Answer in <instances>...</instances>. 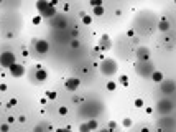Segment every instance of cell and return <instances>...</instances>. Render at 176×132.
<instances>
[{
  "mask_svg": "<svg viewBox=\"0 0 176 132\" xmlns=\"http://www.w3.org/2000/svg\"><path fill=\"white\" fill-rule=\"evenodd\" d=\"M68 112H69V109H68L66 106H59L58 107V114H61V116H66Z\"/></svg>",
  "mask_w": 176,
  "mask_h": 132,
  "instance_id": "obj_21",
  "label": "cell"
},
{
  "mask_svg": "<svg viewBox=\"0 0 176 132\" xmlns=\"http://www.w3.org/2000/svg\"><path fill=\"white\" fill-rule=\"evenodd\" d=\"M79 84H81V79H78V78H68V79L64 81L66 89H68V91H71V92L78 91Z\"/></svg>",
  "mask_w": 176,
  "mask_h": 132,
  "instance_id": "obj_11",
  "label": "cell"
},
{
  "mask_svg": "<svg viewBox=\"0 0 176 132\" xmlns=\"http://www.w3.org/2000/svg\"><path fill=\"white\" fill-rule=\"evenodd\" d=\"M99 68H100V73L105 74V76H114V74L117 73V69H118L117 61H115V59H112V58L102 59V63H100Z\"/></svg>",
  "mask_w": 176,
  "mask_h": 132,
  "instance_id": "obj_3",
  "label": "cell"
},
{
  "mask_svg": "<svg viewBox=\"0 0 176 132\" xmlns=\"http://www.w3.org/2000/svg\"><path fill=\"white\" fill-rule=\"evenodd\" d=\"M110 46H112V41H110V38H109V35H102V36H100V41H99L97 50L107 51V50H110Z\"/></svg>",
  "mask_w": 176,
  "mask_h": 132,
  "instance_id": "obj_12",
  "label": "cell"
},
{
  "mask_svg": "<svg viewBox=\"0 0 176 132\" xmlns=\"http://www.w3.org/2000/svg\"><path fill=\"white\" fill-rule=\"evenodd\" d=\"M157 109L160 114H165V116H166V114H170V112L173 111V102H171V101H166V99H165V101H160L157 106Z\"/></svg>",
  "mask_w": 176,
  "mask_h": 132,
  "instance_id": "obj_9",
  "label": "cell"
},
{
  "mask_svg": "<svg viewBox=\"0 0 176 132\" xmlns=\"http://www.w3.org/2000/svg\"><path fill=\"white\" fill-rule=\"evenodd\" d=\"M46 78H48V73L41 68V66H36L35 68V73H33V79H35V83H43V81H46Z\"/></svg>",
  "mask_w": 176,
  "mask_h": 132,
  "instance_id": "obj_10",
  "label": "cell"
},
{
  "mask_svg": "<svg viewBox=\"0 0 176 132\" xmlns=\"http://www.w3.org/2000/svg\"><path fill=\"white\" fill-rule=\"evenodd\" d=\"M115 88H117V83H115V81H109V83H107V89H109V91H115Z\"/></svg>",
  "mask_w": 176,
  "mask_h": 132,
  "instance_id": "obj_20",
  "label": "cell"
},
{
  "mask_svg": "<svg viewBox=\"0 0 176 132\" xmlns=\"http://www.w3.org/2000/svg\"><path fill=\"white\" fill-rule=\"evenodd\" d=\"M0 131L7 132V131H8V124H2V125H0Z\"/></svg>",
  "mask_w": 176,
  "mask_h": 132,
  "instance_id": "obj_30",
  "label": "cell"
},
{
  "mask_svg": "<svg viewBox=\"0 0 176 132\" xmlns=\"http://www.w3.org/2000/svg\"><path fill=\"white\" fill-rule=\"evenodd\" d=\"M13 63H17V58H15V55H13L12 51L0 53V66H2V68H7V69H8Z\"/></svg>",
  "mask_w": 176,
  "mask_h": 132,
  "instance_id": "obj_4",
  "label": "cell"
},
{
  "mask_svg": "<svg viewBox=\"0 0 176 132\" xmlns=\"http://www.w3.org/2000/svg\"><path fill=\"white\" fill-rule=\"evenodd\" d=\"M115 127H117V125H115V122H109V129H110V131H114Z\"/></svg>",
  "mask_w": 176,
  "mask_h": 132,
  "instance_id": "obj_32",
  "label": "cell"
},
{
  "mask_svg": "<svg viewBox=\"0 0 176 132\" xmlns=\"http://www.w3.org/2000/svg\"><path fill=\"white\" fill-rule=\"evenodd\" d=\"M46 96H48V99H56V92L54 91H48L46 92Z\"/></svg>",
  "mask_w": 176,
  "mask_h": 132,
  "instance_id": "obj_25",
  "label": "cell"
},
{
  "mask_svg": "<svg viewBox=\"0 0 176 132\" xmlns=\"http://www.w3.org/2000/svg\"><path fill=\"white\" fill-rule=\"evenodd\" d=\"M18 121H20V122H25V121H26V117H25V116H20V117H18Z\"/></svg>",
  "mask_w": 176,
  "mask_h": 132,
  "instance_id": "obj_33",
  "label": "cell"
},
{
  "mask_svg": "<svg viewBox=\"0 0 176 132\" xmlns=\"http://www.w3.org/2000/svg\"><path fill=\"white\" fill-rule=\"evenodd\" d=\"M175 2H176V0H175Z\"/></svg>",
  "mask_w": 176,
  "mask_h": 132,
  "instance_id": "obj_36",
  "label": "cell"
},
{
  "mask_svg": "<svg viewBox=\"0 0 176 132\" xmlns=\"http://www.w3.org/2000/svg\"><path fill=\"white\" fill-rule=\"evenodd\" d=\"M137 59H142V61L150 59V50H148L147 46H138L137 48Z\"/></svg>",
  "mask_w": 176,
  "mask_h": 132,
  "instance_id": "obj_13",
  "label": "cell"
},
{
  "mask_svg": "<svg viewBox=\"0 0 176 132\" xmlns=\"http://www.w3.org/2000/svg\"><path fill=\"white\" fill-rule=\"evenodd\" d=\"M153 71H155V68H153L150 59H147V61L137 59V63H135V73H137L138 76H142V78H150Z\"/></svg>",
  "mask_w": 176,
  "mask_h": 132,
  "instance_id": "obj_2",
  "label": "cell"
},
{
  "mask_svg": "<svg viewBox=\"0 0 176 132\" xmlns=\"http://www.w3.org/2000/svg\"><path fill=\"white\" fill-rule=\"evenodd\" d=\"M50 50V45H48V41L46 40H35V51L38 53V55H46Z\"/></svg>",
  "mask_w": 176,
  "mask_h": 132,
  "instance_id": "obj_8",
  "label": "cell"
},
{
  "mask_svg": "<svg viewBox=\"0 0 176 132\" xmlns=\"http://www.w3.org/2000/svg\"><path fill=\"white\" fill-rule=\"evenodd\" d=\"M158 30H160V32H168V30H170V22H168V18H161L158 22Z\"/></svg>",
  "mask_w": 176,
  "mask_h": 132,
  "instance_id": "obj_15",
  "label": "cell"
},
{
  "mask_svg": "<svg viewBox=\"0 0 176 132\" xmlns=\"http://www.w3.org/2000/svg\"><path fill=\"white\" fill-rule=\"evenodd\" d=\"M87 125H89V129H97L99 127V124H97V121H96V119H89V122H87Z\"/></svg>",
  "mask_w": 176,
  "mask_h": 132,
  "instance_id": "obj_19",
  "label": "cell"
},
{
  "mask_svg": "<svg viewBox=\"0 0 176 132\" xmlns=\"http://www.w3.org/2000/svg\"><path fill=\"white\" fill-rule=\"evenodd\" d=\"M8 71L12 74V78H21V76L25 74V66L20 65V63H13V65L8 68Z\"/></svg>",
  "mask_w": 176,
  "mask_h": 132,
  "instance_id": "obj_7",
  "label": "cell"
},
{
  "mask_svg": "<svg viewBox=\"0 0 176 132\" xmlns=\"http://www.w3.org/2000/svg\"><path fill=\"white\" fill-rule=\"evenodd\" d=\"M153 112V107H147V114H151Z\"/></svg>",
  "mask_w": 176,
  "mask_h": 132,
  "instance_id": "obj_34",
  "label": "cell"
},
{
  "mask_svg": "<svg viewBox=\"0 0 176 132\" xmlns=\"http://www.w3.org/2000/svg\"><path fill=\"white\" fill-rule=\"evenodd\" d=\"M150 79L153 81V83H158V84H160V83L165 79V76H163V73H161V71H157V69H155V71L151 73Z\"/></svg>",
  "mask_w": 176,
  "mask_h": 132,
  "instance_id": "obj_14",
  "label": "cell"
},
{
  "mask_svg": "<svg viewBox=\"0 0 176 132\" xmlns=\"http://www.w3.org/2000/svg\"><path fill=\"white\" fill-rule=\"evenodd\" d=\"M81 17H82V23H84V25H91V23H92V18L89 17V15H86V13H81Z\"/></svg>",
  "mask_w": 176,
  "mask_h": 132,
  "instance_id": "obj_17",
  "label": "cell"
},
{
  "mask_svg": "<svg viewBox=\"0 0 176 132\" xmlns=\"http://www.w3.org/2000/svg\"><path fill=\"white\" fill-rule=\"evenodd\" d=\"M92 13H94L96 17H102V15H104V7H102V5L92 7Z\"/></svg>",
  "mask_w": 176,
  "mask_h": 132,
  "instance_id": "obj_16",
  "label": "cell"
},
{
  "mask_svg": "<svg viewBox=\"0 0 176 132\" xmlns=\"http://www.w3.org/2000/svg\"><path fill=\"white\" fill-rule=\"evenodd\" d=\"M15 104H17V99H10L8 104H7V107H12V106H15Z\"/></svg>",
  "mask_w": 176,
  "mask_h": 132,
  "instance_id": "obj_27",
  "label": "cell"
},
{
  "mask_svg": "<svg viewBox=\"0 0 176 132\" xmlns=\"http://www.w3.org/2000/svg\"><path fill=\"white\" fill-rule=\"evenodd\" d=\"M2 2H3V0H0V3H2Z\"/></svg>",
  "mask_w": 176,
  "mask_h": 132,
  "instance_id": "obj_35",
  "label": "cell"
},
{
  "mask_svg": "<svg viewBox=\"0 0 176 132\" xmlns=\"http://www.w3.org/2000/svg\"><path fill=\"white\" fill-rule=\"evenodd\" d=\"M71 46H72V48H78L79 41H78V40H71Z\"/></svg>",
  "mask_w": 176,
  "mask_h": 132,
  "instance_id": "obj_28",
  "label": "cell"
},
{
  "mask_svg": "<svg viewBox=\"0 0 176 132\" xmlns=\"http://www.w3.org/2000/svg\"><path fill=\"white\" fill-rule=\"evenodd\" d=\"M79 131L87 132V131H91V129H89V125H87V124H81V125H79Z\"/></svg>",
  "mask_w": 176,
  "mask_h": 132,
  "instance_id": "obj_24",
  "label": "cell"
},
{
  "mask_svg": "<svg viewBox=\"0 0 176 132\" xmlns=\"http://www.w3.org/2000/svg\"><path fill=\"white\" fill-rule=\"evenodd\" d=\"M143 104H145V102H143V99H142V98L135 99V106H137V107H143Z\"/></svg>",
  "mask_w": 176,
  "mask_h": 132,
  "instance_id": "obj_23",
  "label": "cell"
},
{
  "mask_svg": "<svg viewBox=\"0 0 176 132\" xmlns=\"http://www.w3.org/2000/svg\"><path fill=\"white\" fill-rule=\"evenodd\" d=\"M0 91H7V84L5 83H0Z\"/></svg>",
  "mask_w": 176,
  "mask_h": 132,
  "instance_id": "obj_31",
  "label": "cell"
},
{
  "mask_svg": "<svg viewBox=\"0 0 176 132\" xmlns=\"http://www.w3.org/2000/svg\"><path fill=\"white\" fill-rule=\"evenodd\" d=\"M36 10H38V13L43 17V18H53L56 13H58V10H56V7L53 5L50 0H38L36 2Z\"/></svg>",
  "mask_w": 176,
  "mask_h": 132,
  "instance_id": "obj_1",
  "label": "cell"
},
{
  "mask_svg": "<svg viewBox=\"0 0 176 132\" xmlns=\"http://www.w3.org/2000/svg\"><path fill=\"white\" fill-rule=\"evenodd\" d=\"M91 5H92V7H97V5H102V0H91Z\"/></svg>",
  "mask_w": 176,
  "mask_h": 132,
  "instance_id": "obj_26",
  "label": "cell"
},
{
  "mask_svg": "<svg viewBox=\"0 0 176 132\" xmlns=\"http://www.w3.org/2000/svg\"><path fill=\"white\" fill-rule=\"evenodd\" d=\"M118 83L122 86H128V76H127V74H122V76L118 78Z\"/></svg>",
  "mask_w": 176,
  "mask_h": 132,
  "instance_id": "obj_18",
  "label": "cell"
},
{
  "mask_svg": "<svg viewBox=\"0 0 176 132\" xmlns=\"http://www.w3.org/2000/svg\"><path fill=\"white\" fill-rule=\"evenodd\" d=\"M50 23H51V26H54V28H66L68 26V20L63 17V15H54L53 18H50Z\"/></svg>",
  "mask_w": 176,
  "mask_h": 132,
  "instance_id": "obj_6",
  "label": "cell"
},
{
  "mask_svg": "<svg viewBox=\"0 0 176 132\" xmlns=\"http://www.w3.org/2000/svg\"><path fill=\"white\" fill-rule=\"evenodd\" d=\"M39 22H41V15H39V17H35V18H33V23H35V25H38Z\"/></svg>",
  "mask_w": 176,
  "mask_h": 132,
  "instance_id": "obj_29",
  "label": "cell"
},
{
  "mask_svg": "<svg viewBox=\"0 0 176 132\" xmlns=\"http://www.w3.org/2000/svg\"><path fill=\"white\" fill-rule=\"evenodd\" d=\"M160 86H161V92H165V94H173V92H176V81L163 79V81L160 83Z\"/></svg>",
  "mask_w": 176,
  "mask_h": 132,
  "instance_id": "obj_5",
  "label": "cell"
},
{
  "mask_svg": "<svg viewBox=\"0 0 176 132\" xmlns=\"http://www.w3.org/2000/svg\"><path fill=\"white\" fill-rule=\"evenodd\" d=\"M122 125H124V127H130V125H132V119L130 117H125L124 121H122Z\"/></svg>",
  "mask_w": 176,
  "mask_h": 132,
  "instance_id": "obj_22",
  "label": "cell"
}]
</instances>
